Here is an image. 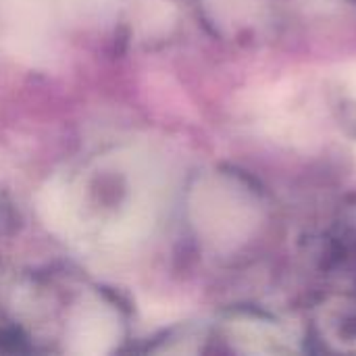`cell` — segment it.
Returning a JSON list of instances; mask_svg holds the SVG:
<instances>
[{
	"label": "cell",
	"mask_w": 356,
	"mask_h": 356,
	"mask_svg": "<svg viewBox=\"0 0 356 356\" xmlns=\"http://www.w3.org/2000/svg\"><path fill=\"white\" fill-rule=\"evenodd\" d=\"M119 338L117 321L106 311H88L75 323L71 342L77 355H104Z\"/></svg>",
	"instance_id": "6da1fadb"
},
{
	"label": "cell",
	"mask_w": 356,
	"mask_h": 356,
	"mask_svg": "<svg viewBox=\"0 0 356 356\" xmlns=\"http://www.w3.org/2000/svg\"><path fill=\"white\" fill-rule=\"evenodd\" d=\"M40 211H42L44 219L56 232H65L73 223V211H71L69 196H67V192H65L63 186L50 184L42 192V196H40Z\"/></svg>",
	"instance_id": "7a4b0ae2"
}]
</instances>
